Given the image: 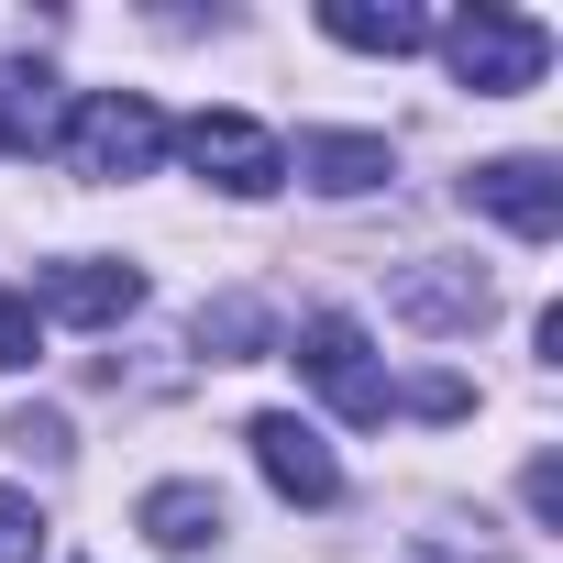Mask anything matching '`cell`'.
<instances>
[{"instance_id": "cell-13", "label": "cell", "mask_w": 563, "mask_h": 563, "mask_svg": "<svg viewBox=\"0 0 563 563\" xmlns=\"http://www.w3.org/2000/svg\"><path fill=\"white\" fill-rule=\"evenodd\" d=\"M34 552H45V508L23 486H0V563H34Z\"/></svg>"}, {"instance_id": "cell-4", "label": "cell", "mask_w": 563, "mask_h": 563, "mask_svg": "<svg viewBox=\"0 0 563 563\" xmlns=\"http://www.w3.org/2000/svg\"><path fill=\"white\" fill-rule=\"evenodd\" d=\"M177 155H188L221 199H276V188H288V144H276L265 122H243V111H199V122L177 133Z\"/></svg>"}, {"instance_id": "cell-17", "label": "cell", "mask_w": 563, "mask_h": 563, "mask_svg": "<svg viewBox=\"0 0 563 563\" xmlns=\"http://www.w3.org/2000/svg\"><path fill=\"white\" fill-rule=\"evenodd\" d=\"M12 442H23V453H67V420H56V409H23Z\"/></svg>"}, {"instance_id": "cell-7", "label": "cell", "mask_w": 563, "mask_h": 563, "mask_svg": "<svg viewBox=\"0 0 563 563\" xmlns=\"http://www.w3.org/2000/svg\"><path fill=\"white\" fill-rule=\"evenodd\" d=\"M45 310L78 321V332H111V321L144 310V276L111 265V254H67V265H45Z\"/></svg>"}, {"instance_id": "cell-12", "label": "cell", "mask_w": 563, "mask_h": 563, "mask_svg": "<svg viewBox=\"0 0 563 563\" xmlns=\"http://www.w3.org/2000/svg\"><path fill=\"white\" fill-rule=\"evenodd\" d=\"M265 343H276V321H265L254 299H210V310H199V354H210V365H254Z\"/></svg>"}, {"instance_id": "cell-9", "label": "cell", "mask_w": 563, "mask_h": 563, "mask_svg": "<svg viewBox=\"0 0 563 563\" xmlns=\"http://www.w3.org/2000/svg\"><path fill=\"white\" fill-rule=\"evenodd\" d=\"M133 519H144V541H155V552H210V541L232 530V519H221V486H199V475L144 486V508H133Z\"/></svg>"}, {"instance_id": "cell-1", "label": "cell", "mask_w": 563, "mask_h": 563, "mask_svg": "<svg viewBox=\"0 0 563 563\" xmlns=\"http://www.w3.org/2000/svg\"><path fill=\"white\" fill-rule=\"evenodd\" d=\"M442 67H453L475 100H519V89H541L552 34H541L530 12H497V0H475V12H453V23H442Z\"/></svg>"}, {"instance_id": "cell-5", "label": "cell", "mask_w": 563, "mask_h": 563, "mask_svg": "<svg viewBox=\"0 0 563 563\" xmlns=\"http://www.w3.org/2000/svg\"><path fill=\"white\" fill-rule=\"evenodd\" d=\"M464 199H475L486 221H508L519 243H552V232H563V166H552V155H486V166L464 177Z\"/></svg>"}, {"instance_id": "cell-8", "label": "cell", "mask_w": 563, "mask_h": 563, "mask_svg": "<svg viewBox=\"0 0 563 563\" xmlns=\"http://www.w3.org/2000/svg\"><path fill=\"white\" fill-rule=\"evenodd\" d=\"M321 199H365V188H387L398 177V155H387V133H299V155H288Z\"/></svg>"}, {"instance_id": "cell-2", "label": "cell", "mask_w": 563, "mask_h": 563, "mask_svg": "<svg viewBox=\"0 0 563 563\" xmlns=\"http://www.w3.org/2000/svg\"><path fill=\"white\" fill-rule=\"evenodd\" d=\"M155 155H166V111L144 89H89L67 111V166L78 177H144Z\"/></svg>"}, {"instance_id": "cell-15", "label": "cell", "mask_w": 563, "mask_h": 563, "mask_svg": "<svg viewBox=\"0 0 563 563\" xmlns=\"http://www.w3.org/2000/svg\"><path fill=\"white\" fill-rule=\"evenodd\" d=\"M519 497H530V519H541V530H552V519H563V464H552V453H541V464H530V475H519Z\"/></svg>"}, {"instance_id": "cell-10", "label": "cell", "mask_w": 563, "mask_h": 563, "mask_svg": "<svg viewBox=\"0 0 563 563\" xmlns=\"http://www.w3.org/2000/svg\"><path fill=\"white\" fill-rule=\"evenodd\" d=\"M321 34H332V45H354V56H409V45H431V23L409 12V0H332Z\"/></svg>"}, {"instance_id": "cell-14", "label": "cell", "mask_w": 563, "mask_h": 563, "mask_svg": "<svg viewBox=\"0 0 563 563\" xmlns=\"http://www.w3.org/2000/svg\"><path fill=\"white\" fill-rule=\"evenodd\" d=\"M12 365H34V299L0 288V376H12Z\"/></svg>"}, {"instance_id": "cell-11", "label": "cell", "mask_w": 563, "mask_h": 563, "mask_svg": "<svg viewBox=\"0 0 563 563\" xmlns=\"http://www.w3.org/2000/svg\"><path fill=\"white\" fill-rule=\"evenodd\" d=\"M398 310L431 321V332H475V321L497 310V288H486V276H442V265H420V276H398Z\"/></svg>"}, {"instance_id": "cell-6", "label": "cell", "mask_w": 563, "mask_h": 563, "mask_svg": "<svg viewBox=\"0 0 563 563\" xmlns=\"http://www.w3.org/2000/svg\"><path fill=\"white\" fill-rule=\"evenodd\" d=\"M243 442H254L265 486L288 497V508H332V497H343V464H332V442H321V431H310L299 409H265V420H254Z\"/></svg>"}, {"instance_id": "cell-16", "label": "cell", "mask_w": 563, "mask_h": 563, "mask_svg": "<svg viewBox=\"0 0 563 563\" xmlns=\"http://www.w3.org/2000/svg\"><path fill=\"white\" fill-rule=\"evenodd\" d=\"M34 133H45V111H34L23 89H0V155H12V144H34Z\"/></svg>"}, {"instance_id": "cell-3", "label": "cell", "mask_w": 563, "mask_h": 563, "mask_svg": "<svg viewBox=\"0 0 563 563\" xmlns=\"http://www.w3.org/2000/svg\"><path fill=\"white\" fill-rule=\"evenodd\" d=\"M299 376L354 420V431H376L387 409H398V387L376 376V354H365V321L354 310H321V321H299Z\"/></svg>"}]
</instances>
